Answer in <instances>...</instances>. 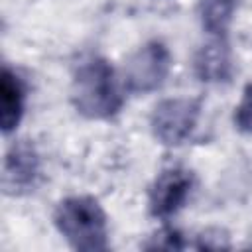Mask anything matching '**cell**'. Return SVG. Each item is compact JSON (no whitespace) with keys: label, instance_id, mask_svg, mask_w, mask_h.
Wrapping results in <instances>:
<instances>
[{"label":"cell","instance_id":"obj_7","mask_svg":"<svg viewBox=\"0 0 252 252\" xmlns=\"http://www.w3.org/2000/svg\"><path fill=\"white\" fill-rule=\"evenodd\" d=\"M195 75L203 83H224L232 77V55L224 37H215L213 41L199 47L193 59Z\"/></svg>","mask_w":252,"mask_h":252},{"label":"cell","instance_id":"obj_5","mask_svg":"<svg viewBox=\"0 0 252 252\" xmlns=\"http://www.w3.org/2000/svg\"><path fill=\"white\" fill-rule=\"evenodd\" d=\"M193 173L181 167L161 171L150 189V213L156 219L173 217L189 199L193 191Z\"/></svg>","mask_w":252,"mask_h":252},{"label":"cell","instance_id":"obj_4","mask_svg":"<svg viewBox=\"0 0 252 252\" xmlns=\"http://www.w3.org/2000/svg\"><path fill=\"white\" fill-rule=\"evenodd\" d=\"M201 114V102L197 98L175 96L161 100L150 118L152 132L156 140L163 146H179L183 144L197 126Z\"/></svg>","mask_w":252,"mask_h":252},{"label":"cell","instance_id":"obj_6","mask_svg":"<svg viewBox=\"0 0 252 252\" xmlns=\"http://www.w3.org/2000/svg\"><path fill=\"white\" fill-rule=\"evenodd\" d=\"M39 177V156L35 148L28 142H16L4 159V173H2V187L8 195H20L35 187Z\"/></svg>","mask_w":252,"mask_h":252},{"label":"cell","instance_id":"obj_10","mask_svg":"<svg viewBox=\"0 0 252 252\" xmlns=\"http://www.w3.org/2000/svg\"><path fill=\"white\" fill-rule=\"evenodd\" d=\"M234 124L240 132L252 134V85L244 89V94L234 112Z\"/></svg>","mask_w":252,"mask_h":252},{"label":"cell","instance_id":"obj_2","mask_svg":"<svg viewBox=\"0 0 252 252\" xmlns=\"http://www.w3.org/2000/svg\"><path fill=\"white\" fill-rule=\"evenodd\" d=\"M53 222L75 250L96 252L108 248L106 215L93 197L63 199L55 209Z\"/></svg>","mask_w":252,"mask_h":252},{"label":"cell","instance_id":"obj_9","mask_svg":"<svg viewBox=\"0 0 252 252\" xmlns=\"http://www.w3.org/2000/svg\"><path fill=\"white\" fill-rule=\"evenodd\" d=\"M236 6L238 0H199V16L203 28L215 37H224Z\"/></svg>","mask_w":252,"mask_h":252},{"label":"cell","instance_id":"obj_11","mask_svg":"<svg viewBox=\"0 0 252 252\" xmlns=\"http://www.w3.org/2000/svg\"><path fill=\"white\" fill-rule=\"evenodd\" d=\"M183 240H181V234L177 230H171V228H165L161 230L159 234L154 236V242L146 244V248H165V250H177V248H183Z\"/></svg>","mask_w":252,"mask_h":252},{"label":"cell","instance_id":"obj_8","mask_svg":"<svg viewBox=\"0 0 252 252\" xmlns=\"http://www.w3.org/2000/svg\"><path fill=\"white\" fill-rule=\"evenodd\" d=\"M24 100L26 89L22 79L10 67H4L0 79V124L4 134H10L20 124L24 114Z\"/></svg>","mask_w":252,"mask_h":252},{"label":"cell","instance_id":"obj_3","mask_svg":"<svg viewBox=\"0 0 252 252\" xmlns=\"http://www.w3.org/2000/svg\"><path fill=\"white\" fill-rule=\"evenodd\" d=\"M171 69L169 49L161 41H148L124 65V87L128 93L146 94L163 85Z\"/></svg>","mask_w":252,"mask_h":252},{"label":"cell","instance_id":"obj_1","mask_svg":"<svg viewBox=\"0 0 252 252\" xmlns=\"http://www.w3.org/2000/svg\"><path fill=\"white\" fill-rule=\"evenodd\" d=\"M71 102L79 114L93 120L114 116L124 98L116 81L114 69L102 57H89L81 61L73 73Z\"/></svg>","mask_w":252,"mask_h":252}]
</instances>
